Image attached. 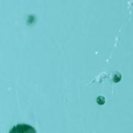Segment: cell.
Segmentation results:
<instances>
[{
  "mask_svg": "<svg viewBox=\"0 0 133 133\" xmlns=\"http://www.w3.org/2000/svg\"><path fill=\"white\" fill-rule=\"evenodd\" d=\"M9 133H37L35 129L26 124H18L15 125Z\"/></svg>",
  "mask_w": 133,
  "mask_h": 133,
  "instance_id": "cell-1",
  "label": "cell"
}]
</instances>
